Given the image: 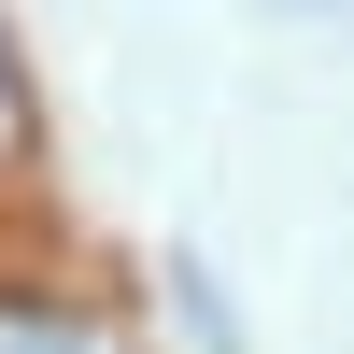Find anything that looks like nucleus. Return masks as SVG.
<instances>
[{
  "instance_id": "f257e3e1",
  "label": "nucleus",
  "mask_w": 354,
  "mask_h": 354,
  "mask_svg": "<svg viewBox=\"0 0 354 354\" xmlns=\"http://www.w3.org/2000/svg\"><path fill=\"white\" fill-rule=\"evenodd\" d=\"M0 354H113V340H85L71 312H0Z\"/></svg>"
},
{
  "instance_id": "f03ea898",
  "label": "nucleus",
  "mask_w": 354,
  "mask_h": 354,
  "mask_svg": "<svg viewBox=\"0 0 354 354\" xmlns=\"http://www.w3.org/2000/svg\"><path fill=\"white\" fill-rule=\"evenodd\" d=\"M0 128H15V71H0Z\"/></svg>"
}]
</instances>
